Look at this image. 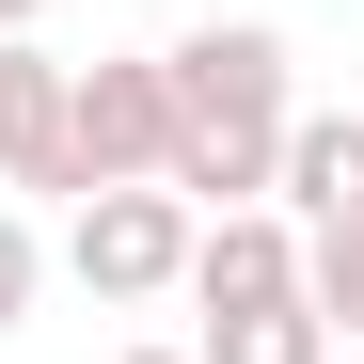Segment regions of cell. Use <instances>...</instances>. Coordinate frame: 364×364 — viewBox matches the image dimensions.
Instances as JSON below:
<instances>
[{
	"instance_id": "6da1fadb",
	"label": "cell",
	"mask_w": 364,
	"mask_h": 364,
	"mask_svg": "<svg viewBox=\"0 0 364 364\" xmlns=\"http://www.w3.org/2000/svg\"><path fill=\"white\" fill-rule=\"evenodd\" d=\"M159 80H174V174L159 191L174 206H269V159H285V111H301V64H285V32L269 16H191L159 48Z\"/></svg>"
},
{
	"instance_id": "7a4b0ae2",
	"label": "cell",
	"mask_w": 364,
	"mask_h": 364,
	"mask_svg": "<svg viewBox=\"0 0 364 364\" xmlns=\"http://www.w3.org/2000/svg\"><path fill=\"white\" fill-rule=\"evenodd\" d=\"M127 174H174V80L159 48H95V64H64V206L127 191Z\"/></svg>"
},
{
	"instance_id": "3957f363",
	"label": "cell",
	"mask_w": 364,
	"mask_h": 364,
	"mask_svg": "<svg viewBox=\"0 0 364 364\" xmlns=\"http://www.w3.org/2000/svg\"><path fill=\"white\" fill-rule=\"evenodd\" d=\"M64 269H80L95 301H174V269H191V206H174L159 174L80 191V206H64Z\"/></svg>"
},
{
	"instance_id": "277c9868",
	"label": "cell",
	"mask_w": 364,
	"mask_h": 364,
	"mask_svg": "<svg viewBox=\"0 0 364 364\" xmlns=\"http://www.w3.org/2000/svg\"><path fill=\"white\" fill-rule=\"evenodd\" d=\"M174 285H191V317L285 301V285H301V222H285V206H206V222H191V269H174Z\"/></svg>"
},
{
	"instance_id": "5b68a950",
	"label": "cell",
	"mask_w": 364,
	"mask_h": 364,
	"mask_svg": "<svg viewBox=\"0 0 364 364\" xmlns=\"http://www.w3.org/2000/svg\"><path fill=\"white\" fill-rule=\"evenodd\" d=\"M0 191H64V64L0 32Z\"/></svg>"
},
{
	"instance_id": "8992f818",
	"label": "cell",
	"mask_w": 364,
	"mask_h": 364,
	"mask_svg": "<svg viewBox=\"0 0 364 364\" xmlns=\"http://www.w3.org/2000/svg\"><path fill=\"white\" fill-rule=\"evenodd\" d=\"M269 206H285V222H348V206H364V111H285Z\"/></svg>"
},
{
	"instance_id": "52a82bcc",
	"label": "cell",
	"mask_w": 364,
	"mask_h": 364,
	"mask_svg": "<svg viewBox=\"0 0 364 364\" xmlns=\"http://www.w3.org/2000/svg\"><path fill=\"white\" fill-rule=\"evenodd\" d=\"M301 317L333 348H364V206L348 222H301Z\"/></svg>"
},
{
	"instance_id": "ba28073f",
	"label": "cell",
	"mask_w": 364,
	"mask_h": 364,
	"mask_svg": "<svg viewBox=\"0 0 364 364\" xmlns=\"http://www.w3.org/2000/svg\"><path fill=\"white\" fill-rule=\"evenodd\" d=\"M191 364H333V333L301 317V285H285V301H237V317H206V333H191Z\"/></svg>"
},
{
	"instance_id": "9c48e42d",
	"label": "cell",
	"mask_w": 364,
	"mask_h": 364,
	"mask_svg": "<svg viewBox=\"0 0 364 364\" xmlns=\"http://www.w3.org/2000/svg\"><path fill=\"white\" fill-rule=\"evenodd\" d=\"M32 285H48V237L32 206H0V333H32Z\"/></svg>"
},
{
	"instance_id": "30bf717a",
	"label": "cell",
	"mask_w": 364,
	"mask_h": 364,
	"mask_svg": "<svg viewBox=\"0 0 364 364\" xmlns=\"http://www.w3.org/2000/svg\"><path fill=\"white\" fill-rule=\"evenodd\" d=\"M32 16H48V0H0V32H32Z\"/></svg>"
},
{
	"instance_id": "8fae6325",
	"label": "cell",
	"mask_w": 364,
	"mask_h": 364,
	"mask_svg": "<svg viewBox=\"0 0 364 364\" xmlns=\"http://www.w3.org/2000/svg\"><path fill=\"white\" fill-rule=\"evenodd\" d=\"M111 364H191V348H111Z\"/></svg>"
},
{
	"instance_id": "7c38bea8",
	"label": "cell",
	"mask_w": 364,
	"mask_h": 364,
	"mask_svg": "<svg viewBox=\"0 0 364 364\" xmlns=\"http://www.w3.org/2000/svg\"><path fill=\"white\" fill-rule=\"evenodd\" d=\"M333 364H364V348H333Z\"/></svg>"
}]
</instances>
